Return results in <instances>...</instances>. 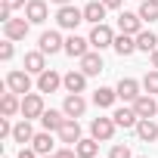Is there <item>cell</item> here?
I'll return each mask as SVG.
<instances>
[{
  "mask_svg": "<svg viewBox=\"0 0 158 158\" xmlns=\"http://www.w3.org/2000/svg\"><path fill=\"white\" fill-rule=\"evenodd\" d=\"M118 28L124 31V34H139L143 31V19H139V13H121L118 16Z\"/></svg>",
  "mask_w": 158,
  "mask_h": 158,
  "instance_id": "cell-16",
  "label": "cell"
},
{
  "mask_svg": "<svg viewBox=\"0 0 158 158\" xmlns=\"http://www.w3.org/2000/svg\"><path fill=\"white\" fill-rule=\"evenodd\" d=\"M102 3H106V6H109V10H118V6H121V3H124V0H102Z\"/></svg>",
  "mask_w": 158,
  "mask_h": 158,
  "instance_id": "cell-39",
  "label": "cell"
},
{
  "mask_svg": "<svg viewBox=\"0 0 158 158\" xmlns=\"http://www.w3.org/2000/svg\"><path fill=\"white\" fill-rule=\"evenodd\" d=\"M10 19H13V10L3 3V6H0V22H10Z\"/></svg>",
  "mask_w": 158,
  "mask_h": 158,
  "instance_id": "cell-38",
  "label": "cell"
},
{
  "mask_svg": "<svg viewBox=\"0 0 158 158\" xmlns=\"http://www.w3.org/2000/svg\"><path fill=\"white\" fill-rule=\"evenodd\" d=\"M106 65H102V56L99 53H87V56H81V71L87 74V77H93V74H99Z\"/></svg>",
  "mask_w": 158,
  "mask_h": 158,
  "instance_id": "cell-25",
  "label": "cell"
},
{
  "mask_svg": "<svg viewBox=\"0 0 158 158\" xmlns=\"http://www.w3.org/2000/svg\"><path fill=\"white\" fill-rule=\"evenodd\" d=\"M112 47H115V53H118V56H133V53H136V37L121 31V34L115 37V44H112Z\"/></svg>",
  "mask_w": 158,
  "mask_h": 158,
  "instance_id": "cell-24",
  "label": "cell"
},
{
  "mask_svg": "<svg viewBox=\"0 0 158 158\" xmlns=\"http://www.w3.org/2000/svg\"><path fill=\"white\" fill-rule=\"evenodd\" d=\"M13 127H16V124H10V118H6V115L0 118V136H13Z\"/></svg>",
  "mask_w": 158,
  "mask_h": 158,
  "instance_id": "cell-34",
  "label": "cell"
},
{
  "mask_svg": "<svg viewBox=\"0 0 158 158\" xmlns=\"http://www.w3.org/2000/svg\"><path fill=\"white\" fill-rule=\"evenodd\" d=\"M56 22H59V28H65V31H74L77 25L84 22V10H77V6H59V13H56Z\"/></svg>",
  "mask_w": 158,
  "mask_h": 158,
  "instance_id": "cell-2",
  "label": "cell"
},
{
  "mask_svg": "<svg viewBox=\"0 0 158 158\" xmlns=\"http://www.w3.org/2000/svg\"><path fill=\"white\" fill-rule=\"evenodd\" d=\"M44 112H47V106H44V96H40V93H25V96H22V118L34 121V118H40Z\"/></svg>",
  "mask_w": 158,
  "mask_h": 158,
  "instance_id": "cell-3",
  "label": "cell"
},
{
  "mask_svg": "<svg viewBox=\"0 0 158 158\" xmlns=\"http://www.w3.org/2000/svg\"><path fill=\"white\" fill-rule=\"evenodd\" d=\"M136 136H139L143 143H155V139H158V124H155V118H139Z\"/></svg>",
  "mask_w": 158,
  "mask_h": 158,
  "instance_id": "cell-22",
  "label": "cell"
},
{
  "mask_svg": "<svg viewBox=\"0 0 158 158\" xmlns=\"http://www.w3.org/2000/svg\"><path fill=\"white\" fill-rule=\"evenodd\" d=\"M130 106L136 109V115H139V118H155V115H158V102H155V96H152V93H143V96H139L136 102H130Z\"/></svg>",
  "mask_w": 158,
  "mask_h": 158,
  "instance_id": "cell-17",
  "label": "cell"
},
{
  "mask_svg": "<svg viewBox=\"0 0 158 158\" xmlns=\"http://www.w3.org/2000/svg\"><path fill=\"white\" fill-rule=\"evenodd\" d=\"M106 13H109V6L102 3V0H90V3L84 6V22H90V25H99V22L106 19Z\"/></svg>",
  "mask_w": 158,
  "mask_h": 158,
  "instance_id": "cell-18",
  "label": "cell"
},
{
  "mask_svg": "<svg viewBox=\"0 0 158 158\" xmlns=\"http://www.w3.org/2000/svg\"><path fill=\"white\" fill-rule=\"evenodd\" d=\"M74 149H77V158H96V152H99V139H96V136H90V139L81 136Z\"/></svg>",
  "mask_w": 158,
  "mask_h": 158,
  "instance_id": "cell-27",
  "label": "cell"
},
{
  "mask_svg": "<svg viewBox=\"0 0 158 158\" xmlns=\"http://www.w3.org/2000/svg\"><path fill=\"white\" fill-rule=\"evenodd\" d=\"M40 53H47V56H53V53H59V50H65V40H62V34L59 31H44L40 34V47H37Z\"/></svg>",
  "mask_w": 158,
  "mask_h": 158,
  "instance_id": "cell-12",
  "label": "cell"
},
{
  "mask_svg": "<svg viewBox=\"0 0 158 158\" xmlns=\"http://www.w3.org/2000/svg\"><path fill=\"white\" fill-rule=\"evenodd\" d=\"M62 87L68 90V93H84V87H87V74L81 71V68H71L68 74H62Z\"/></svg>",
  "mask_w": 158,
  "mask_h": 158,
  "instance_id": "cell-14",
  "label": "cell"
},
{
  "mask_svg": "<svg viewBox=\"0 0 158 158\" xmlns=\"http://www.w3.org/2000/svg\"><path fill=\"white\" fill-rule=\"evenodd\" d=\"M59 139L65 146H77V139H81V124H77V118H65V124L59 127Z\"/></svg>",
  "mask_w": 158,
  "mask_h": 158,
  "instance_id": "cell-15",
  "label": "cell"
},
{
  "mask_svg": "<svg viewBox=\"0 0 158 158\" xmlns=\"http://www.w3.org/2000/svg\"><path fill=\"white\" fill-rule=\"evenodd\" d=\"M13 139H16V143H22V146L34 139V127H31V121H28V118H22V121L13 127Z\"/></svg>",
  "mask_w": 158,
  "mask_h": 158,
  "instance_id": "cell-26",
  "label": "cell"
},
{
  "mask_svg": "<svg viewBox=\"0 0 158 158\" xmlns=\"http://www.w3.org/2000/svg\"><path fill=\"white\" fill-rule=\"evenodd\" d=\"M62 112H65L68 118H81V115L87 112V99H84L81 93H68L65 102H62Z\"/></svg>",
  "mask_w": 158,
  "mask_h": 158,
  "instance_id": "cell-13",
  "label": "cell"
},
{
  "mask_svg": "<svg viewBox=\"0 0 158 158\" xmlns=\"http://www.w3.org/2000/svg\"><path fill=\"white\" fill-rule=\"evenodd\" d=\"M16 158H40V155H37V152H34L31 146H22V152H19Z\"/></svg>",
  "mask_w": 158,
  "mask_h": 158,
  "instance_id": "cell-36",
  "label": "cell"
},
{
  "mask_svg": "<svg viewBox=\"0 0 158 158\" xmlns=\"http://www.w3.org/2000/svg\"><path fill=\"white\" fill-rule=\"evenodd\" d=\"M31 149H34L37 155H53V152H56V143H53L50 130H44V133H34V139H31Z\"/></svg>",
  "mask_w": 158,
  "mask_h": 158,
  "instance_id": "cell-21",
  "label": "cell"
},
{
  "mask_svg": "<svg viewBox=\"0 0 158 158\" xmlns=\"http://www.w3.org/2000/svg\"><path fill=\"white\" fill-rule=\"evenodd\" d=\"M143 90L152 93V96H158V68L146 71V77H143Z\"/></svg>",
  "mask_w": 158,
  "mask_h": 158,
  "instance_id": "cell-31",
  "label": "cell"
},
{
  "mask_svg": "<svg viewBox=\"0 0 158 158\" xmlns=\"http://www.w3.org/2000/svg\"><path fill=\"white\" fill-rule=\"evenodd\" d=\"M112 44H115V31H112L106 22L93 25V31H90V47H93V50H106V47H112Z\"/></svg>",
  "mask_w": 158,
  "mask_h": 158,
  "instance_id": "cell-4",
  "label": "cell"
},
{
  "mask_svg": "<svg viewBox=\"0 0 158 158\" xmlns=\"http://www.w3.org/2000/svg\"><path fill=\"white\" fill-rule=\"evenodd\" d=\"M25 71H31V74H40V71H47V53H40V50H31V53H25Z\"/></svg>",
  "mask_w": 158,
  "mask_h": 158,
  "instance_id": "cell-19",
  "label": "cell"
},
{
  "mask_svg": "<svg viewBox=\"0 0 158 158\" xmlns=\"http://www.w3.org/2000/svg\"><path fill=\"white\" fill-rule=\"evenodd\" d=\"M40 158H56V152H53V155H40Z\"/></svg>",
  "mask_w": 158,
  "mask_h": 158,
  "instance_id": "cell-42",
  "label": "cell"
},
{
  "mask_svg": "<svg viewBox=\"0 0 158 158\" xmlns=\"http://www.w3.org/2000/svg\"><path fill=\"white\" fill-rule=\"evenodd\" d=\"M65 53L71 59H81L90 53V37H81V34H68L65 37Z\"/></svg>",
  "mask_w": 158,
  "mask_h": 158,
  "instance_id": "cell-9",
  "label": "cell"
},
{
  "mask_svg": "<svg viewBox=\"0 0 158 158\" xmlns=\"http://www.w3.org/2000/svg\"><path fill=\"white\" fill-rule=\"evenodd\" d=\"M65 118H68L65 112H56V109H47V112L40 115V124H44V130H50V133L56 130V133H59V127L65 124Z\"/></svg>",
  "mask_w": 158,
  "mask_h": 158,
  "instance_id": "cell-20",
  "label": "cell"
},
{
  "mask_svg": "<svg viewBox=\"0 0 158 158\" xmlns=\"http://www.w3.org/2000/svg\"><path fill=\"white\" fill-rule=\"evenodd\" d=\"M13 44H16V40H3V44H0V59H3V62H10V59L16 56V50H13Z\"/></svg>",
  "mask_w": 158,
  "mask_h": 158,
  "instance_id": "cell-33",
  "label": "cell"
},
{
  "mask_svg": "<svg viewBox=\"0 0 158 158\" xmlns=\"http://www.w3.org/2000/svg\"><path fill=\"white\" fill-rule=\"evenodd\" d=\"M115 90H118V99H124V102H136V99L143 96V93H139V90H143V84H139V81H133V77H121Z\"/></svg>",
  "mask_w": 158,
  "mask_h": 158,
  "instance_id": "cell-7",
  "label": "cell"
},
{
  "mask_svg": "<svg viewBox=\"0 0 158 158\" xmlns=\"http://www.w3.org/2000/svg\"><path fill=\"white\" fill-rule=\"evenodd\" d=\"M50 3H56V6H68L71 0H50Z\"/></svg>",
  "mask_w": 158,
  "mask_h": 158,
  "instance_id": "cell-40",
  "label": "cell"
},
{
  "mask_svg": "<svg viewBox=\"0 0 158 158\" xmlns=\"http://www.w3.org/2000/svg\"><path fill=\"white\" fill-rule=\"evenodd\" d=\"M139 19L143 22H158V0H139Z\"/></svg>",
  "mask_w": 158,
  "mask_h": 158,
  "instance_id": "cell-30",
  "label": "cell"
},
{
  "mask_svg": "<svg viewBox=\"0 0 158 158\" xmlns=\"http://www.w3.org/2000/svg\"><path fill=\"white\" fill-rule=\"evenodd\" d=\"M115 99H118V90H112V87H99V90L93 93V102H96L99 109H112Z\"/></svg>",
  "mask_w": 158,
  "mask_h": 158,
  "instance_id": "cell-28",
  "label": "cell"
},
{
  "mask_svg": "<svg viewBox=\"0 0 158 158\" xmlns=\"http://www.w3.org/2000/svg\"><path fill=\"white\" fill-rule=\"evenodd\" d=\"M25 19L31 25H44L50 19V6H47V0H28L25 3Z\"/></svg>",
  "mask_w": 158,
  "mask_h": 158,
  "instance_id": "cell-6",
  "label": "cell"
},
{
  "mask_svg": "<svg viewBox=\"0 0 158 158\" xmlns=\"http://www.w3.org/2000/svg\"><path fill=\"white\" fill-rule=\"evenodd\" d=\"M109 158H133V155H130V149H127L124 143H115L112 152H109Z\"/></svg>",
  "mask_w": 158,
  "mask_h": 158,
  "instance_id": "cell-32",
  "label": "cell"
},
{
  "mask_svg": "<svg viewBox=\"0 0 158 158\" xmlns=\"http://www.w3.org/2000/svg\"><path fill=\"white\" fill-rule=\"evenodd\" d=\"M56 158H77V149H74V146H65V149H56Z\"/></svg>",
  "mask_w": 158,
  "mask_h": 158,
  "instance_id": "cell-35",
  "label": "cell"
},
{
  "mask_svg": "<svg viewBox=\"0 0 158 158\" xmlns=\"http://www.w3.org/2000/svg\"><path fill=\"white\" fill-rule=\"evenodd\" d=\"M3 3H6L10 10H25V3H28V0H3Z\"/></svg>",
  "mask_w": 158,
  "mask_h": 158,
  "instance_id": "cell-37",
  "label": "cell"
},
{
  "mask_svg": "<svg viewBox=\"0 0 158 158\" xmlns=\"http://www.w3.org/2000/svg\"><path fill=\"white\" fill-rule=\"evenodd\" d=\"M6 90H13V93H19V96L31 93V71L13 68V71L6 74Z\"/></svg>",
  "mask_w": 158,
  "mask_h": 158,
  "instance_id": "cell-1",
  "label": "cell"
},
{
  "mask_svg": "<svg viewBox=\"0 0 158 158\" xmlns=\"http://www.w3.org/2000/svg\"><path fill=\"white\" fill-rule=\"evenodd\" d=\"M0 112H3L6 118H13V115H19V112H22V99H19V93H13V90H6V93H3V99H0Z\"/></svg>",
  "mask_w": 158,
  "mask_h": 158,
  "instance_id": "cell-23",
  "label": "cell"
},
{
  "mask_svg": "<svg viewBox=\"0 0 158 158\" xmlns=\"http://www.w3.org/2000/svg\"><path fill=\"white\" fill-rule=\"evenodd\" d=\"M115 118H93L90 121V136H96L99 143H109L112 136H115Z\"/></svg>",
  "mask_w": 158,
  "mask_h": 158,
  "instance_id": "cell-5",
  "label": "cell"
},
{
  "mask_svg": "<svg viewBox=\"0 0 158 158\" xmlns=\"http://www.w3.org/2000/svg\"><path fill=\"white\" fill-rule=\"evenodd\" d=\"M59 87H62V74H59V71L47 68V71L37 74V90H40V93H56Z\"/></svg>",
  "mask_w": 158,
  "mask_h": 158,
  "instance_id": "cell-11",
  "label": "cell"
},
{
  "mask_svg": "<svg viewBox=\"0 0 158 158\" xmlns=\"http://www.w3.org/2000/svg\"><path fill=\"white\" fill-rule=\"evenodd\" d=\"M143 158H146V155H143Z\"/></svg>",
  "mask_w": 158,
  "mask_h": 158,
  "instance_id": "cell-43",
  "label": "cell"
},
{
  "mask_svg": "<svg viewBox=\"0 0 158 158\" xmlns=\"http://www.w3.org/2000/svg\"><path fill=\"white\" fill-rule=\"evenodd\" d=\"M112 118H115V124L124 127V130H136V124H139V115H136L133 106H121V109H115Z\"/></svg>",
  "mask_w": 158,
  "mask_h": 158,
  "instance_id": "cell-8",
  "label": "cell"
},
{
  "mask_svg": "<svg viewBox=\"0 0 158 158\" xmlns=\"http://www.w3.org/2000/svg\"><path fill=\"white\" fill-rule=\"evenodd\" d=\"M136 50L155 53V50H158V34H155V31H139V34H136Z\"/></svg>",
  "mask_w": 158,
  "mask_h": 158,
  "instance_id": "cell-29",
  "label": "cell"
},
{
  "mask_svg": "<svg viewBox=\"0 0 158 158\" xmlns=\"http://www.w3.org/2000/svg\"><path fill=\"white\" fill-rule=\"evenodd\" d=\"M28 28H31L28 19H10V22H3L6 40H25V37H28Z\"/></svg>",
  "mask_w": 158,
  "mask_h": 158,
  "instance_id": "cell-10",
  "label": "cell"
},
{
  "mask_svg": "<svg viewBox=\"0 0 158 158\" xmlns=\"http://www.w3.org/2000/svg\"><path fill=\"white\" fill-rule=\"evenodd\" d=\"M152 68H158V50L152 53Z\"/></svg>",
  "mask_w": 158,
  "mask_h": 158,
  "instance_id": "cell-41",
  "label": "cell"
}]
</instances>
